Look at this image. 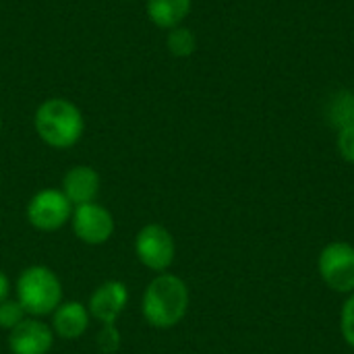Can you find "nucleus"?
I'll return each instance as SVG.
<instances>
[{"label":"nucleus","mask_w":354,"mask_h":354,"mask_svg":"<svg viewBox=\"0 0 354 354\" xmlns=\"http://www.w3.org/2000/svg\"><path fill=\"white\" fill-rule=\"evenodd\" d=\"M322 280L334 292H354V247L348 243L328 245L317 261Z\"/></svg>","instance_id":"nucleus-4"},{"label":"nucleus","mask_w":354,"mask_h":354,"mask_svg":"<svg viewBox=\"0 0 354 354\" xmlns=\"http://www.w3.org/2000/svg\"><path fill=\"white\" fill-rule=\"evenodd\" d=\"M166 46H168V52L172 56L187 58V56L195 54V50H197V37H195V33L189 27L178 25V27H174V29L168 31Z\"/></svg>","instance_id":"nucleus-14"},{"label":"nucleus","mask_w":354,"mask_h":354,"mask_svg":"<svg viewBox=\"0 0 354 354\" xmlns=\"http://www.w3.org/2000/svg\"><path fill=\"white\" fill-rule=\"evenodd\" d=\"M73 230L87 245H104L114 232V218L95 201L83 203L73 209Z\"/></svg>","instance_id":"nucleus-7"},{"label":"nucleus","mask_w":354,"mask_h":354,"mask_svg":"<svg viewBox=\"0 0 354 354\" xmlns=\"http://www.w3.org/2000/svg\"><path fill=\"white\" fill-rule=\"evenodd\" d=\"M62 193L75 207L93 203L100 193V174L91 166H75L62 178Z\"/></svg>","instance_id":"nucleus-10"},{"label":"nucleus","mask_w":354,"mask_h":354,"mask_svg":"<svg viewBox=\"0 0 354 354\" xmlns=\"http://www.w3.org/2000/svg\"><path fill=\"white\" fill-rule=\"evenodd\" d=\"M71 216H73V203L58 189H44L35 193L27 205L29 224L44 232L62 228Z\"/></svg>","instance_id":"nucleus-5"},{"label":"nucleus","mask_w":354,"mask_h":354,"mask_svg":"<svg viewBox=\"0 0 354 354\" xmlns=\"http://www.w3.org/2000/svg\"><path fill=\"white\" fill-rule=\"evenodd\" d=\"M193 0H147V15L160 29L178 27L191 12Z\"/></svg>","instance_id":"nucleus-12"},{"label":"nucleus","mask_w":354,"mask_h":354,"mask_svg":"<svg viewBox=\"0 0 354 354\" xmlns=\"http://www.w3.org/2000/svg\"><path fill=\"white\" fill-rule=\"evenodd\" d=\"M338 151L340 156L348 162V164H354V124H348L344 129L338 131Z\"/></svg>","instance_id":"nucleus-17"},{"label":"nucleus","mask_w":354,"mask_h":354,"mask_svg":"<svg viewBox=\"0 0 354 354\" xmlns=\"http://www.w3.org/2000/svg\"><path fill=\"white\" fill-rule=\"evenodd\" d=\"M143 317L149 326L168 330L183 322L189 309V288L172 274H162L149 282L143 292Z\"/></svg>","instance_id":"nucleus-1"},{"label":"nucleus","mask_w":354,"mask_h":354,"mask_svg":"<svg viewBox=\"0 0 354 354\" xmlns=\"http://www.w3.org/2000/svg\"><path fill=\"white\" fill-rule=\"evenodd\" d=\"M129 303V290L122 282L110 280L95 288L89 299V313L104 326L114 324Z\"/></svg>","instance_id":"nucleus-9"},{"label":"nucleus","mask_w":354,"mask_h":354,"mask_svg":"<svg viewBox=\"0 0 354 354\" xmlns=\"http://www.w3.org/2000/svg\"><path fill=\"white\" fill-rule=\"evenodd\" d=\"M52 326H54V332L60 338H64V340H77L89 328V313L77 301L60 303L56 307V311H54Z\"/></svg>","instance_id":"nucleus-11"},{"label":"nucleus","mask_w":354,"mask_h":354,"mask_svg":"<svg viewBox=\"0 0 354 354\" xmlns=\"http://www.w3.org/2000/svg\"><path fill=\"white\" fill-rule=\"evenodd\" d=\"M17 301L25 313L41 317L54 313L62 303V284L58 276L46 266L27 268L17 282Z\"/></svg>","instance_id":"nucleus-3"},{"label":"nucleus","mask_w":354,"mask_h":354,"mask_svg":"<svg viewBox=\"0 0 354 354\" xmlns=\"http://www.w3.org/2000/svg\"><path fill=\"white\" fill-rule=\"evenodd\" d=\"M25 309L21 307L19 301H4L0 303V328L4 330H12L17 328L23 319H25Z\"/></svg>","instance_id":"nucleus-15"},{"label":"nucleus","mask_w":354,"mask_h":354,"mask_svg":"<svg viewBox=\"0 0 354 354\" xmlns=\"http://www.w3.org/2000/svg\"><path fill=\"white\" fill-rule=\"evenodd\" d=\"M8 292H10V282H8L6 274L0 270V303H4L8 299Z\"/></svg>","instance_id":"nucleus-19"},{"label":"nucleus","mask_w":354,"mask_h":354,"mask_svg":"<svg viewBox=\"0 0 354 354\" xmlns=\"http://www.w3.org/2000/svg\"><path fill=\"white\" fill-rule=\"evenodd\" d=\"M135 253L145 268L153 272H164L174 261V239L164 226L147 224L139 230L135 239Z\"/></svg>","instance_id":"nucleus-6"},{"label":"nucleus","mask_w":354,"mask_h":354,"mask_svg":"<svg viewBox=\"0 0 354 354\" xmlns=\"http://www.w3.org/2000/svg\"><path fill=\"white\" fill-rule=\"evenodd\" d=\"M97 348L102 351L104 354H112L118 351L120 346V332L116 330L114 324H108L102 328V332L97 334Z\"/></svg>","instance_id":"nucleus-16"},{"label":"nucleus","mask_w":354,"mask_h":354,"mask_svg":"<svg viewBox=\"0 0 354 354\" xmlns=\"http://www.w3.org/2000/svg\"><path fill=\"white\" fill-rule=\"evenodd\" d=\"M340 330L344 340L354 348V295L344 303L342 315H340Z\"/></svg>","instance_id":"nucleus-18"},{"label":"nucleus","mask_w":354,"mask_h":354,"mask_svg":"<svg viewBox=\"0 0 354 354\" xmlns=\"http://www.w3.org/2000/svg\"><path fill=\"white\" fill-rule=\"evenodd\" d=\"M33 124L39 139L54 149L73 147L85 131V120L81 110L64 97L46 100L37 108Z\"/></svg>","instance_id":"nucleus-2"},{"label":"nucleus","mask_w":354,"mask_h":354,"mask_svg":"<svg viewBox=\"0 0 354 354\" xmlns=\"http://www.w3.org/2000/svg\"><path fill=\"white\" fill-rule=\"evenodd\" d=\"M0 129H2V118H0Z\"/></svg>","instance_id":"nucleus-20"},{"label":"nucleus","mask_w":354,"mask_h":354,"mask_svg":"<svg viewBox=\"0 0 354 354\" xmlns=\"http://www.w3.org/2000/svg\"><path fill=\"white\" fill-rule=\"evenodd\" d=\"M54 344L50 326L33 317H25L17 328L10 330L8 346L12 354H48Z\"/></svg>","instance_id":"nucleus-8"},{"label":"nucleus","mask_w":354,"mask_h":354,"mask_svg":"<svg viewBox=\"0 0 354 354\" xmlns=\"http://www.w3.org/2000/svg\"><path fill=\"white\" fill-rule=\"evenodd\" d=\"M328 118L330 122L340 131L348 124H354V93L351 91H338L328 106Z\"/></svg>","instance_id":"nucleus-13"}]
</instances>
